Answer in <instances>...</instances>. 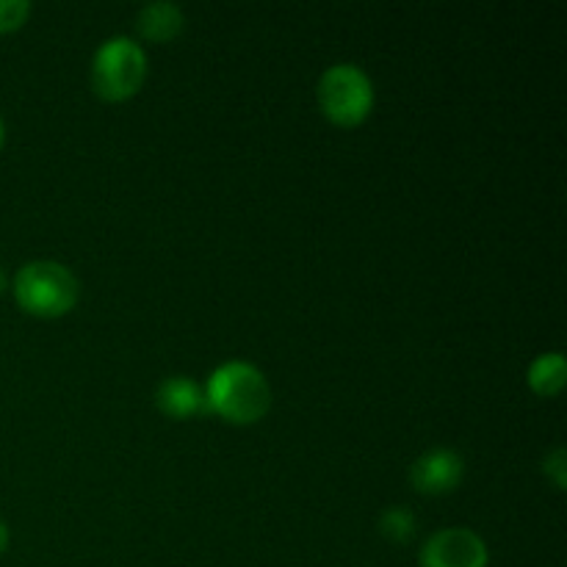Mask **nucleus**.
I'll use <instances>...</instances> for the list:
<instances>
[{
    "instance_id": "nucleus-3",
    "label": "nucleus",
    "mask_w": 567,
    "mask_h": 567,
    "mask_svg": "<svg viewBox=\"0 0 567 567\" xmlns=\"http://www.w3.org/2000/svg\"><path fill=\"white\" fill-rule=\"evenodd\" d=\"M147 81V53L131 37H111L92 55V89L109 103L133 97Z\"/></svg>"
},
{
    "instance_id": "nucleus-4",
    "label": "nucleus",
    "mask_w": 567,
    "mask_h": 567,
    "mask_svg": "<svg viewBox=\"0 0 567 567\" xmlns=\"http://www.w3.org/2000/svg\"><path fill=\"white\" fill-rule=\"evenodd\" d=\"M316 100L327 120L341 127H354L369 120L374 109V83L363 66L341 61L321 72Z\"/></svg>"
},
{
    "instance_id": "nucleus-12",
    "label": "nucleus",
    "mask_w": 567,
    "mask_h": 567,
    "mask_svg": "<svg viewBox=\"0 0 567 567\" xmlns=\"http://www.w3.org/2000/svg\"><path fill=\"white\" fill-rule=\"evenodd\" d=\"M543 471L546 476H551V482L557 485V491L567 487V454L565 449H554L546 460H543Z\"/></svg>"
},
{
    "instance_id": "nucleus-7",
    "label": "nucleus",
    "mask_w": 567,
    "mask_h": 567,
    "mask_svg": "<svg viewBox=\"0 0 567 567\" xmlns=\"http://www.w3.org/2000/svg\"><path fill=\"white\" fill-rule=\"evenodd\" d=\"M155 404H158L161 413L166 419L175 421H186L192 415H199L205 408V391L188 377H166L164 382L155 391Z\"/></svg>"
},
{
    "instance_id": "nucleus-13",
    "label": "nucleus",
    "mask_w": 567,
    "mask_h": 567,
    "mask_svg": "<svg viewBox=\"0 0 567 567\" xmlns=\"http://www.w3.org/2000/svg\"><path fill=\"white\" fill-rule=\"evenodd\" d=\"M9 543H11V532H9V526H6V520H0V557L6 554Z\"/></svg>"
},
{
    "instance_id": "nucleus-11",
    "label": "nucleus",
    "mask_w": 567,
    "mask_h": 567,
    "mask_svg": "<svg viewBox=\"0 0 567 567\" xmlns=\"http://www.w3.org/2000/svg\"><path fill=\"white\" fill-rule=\"evenodd\" d=\"M31 17L28 0H0V33H11L22 28Z\"/></svg>"
},
{
    "instance_id": "nucleus-5",
    "label": "nucleus",
    "mask_w": 567,
    "mask_h": 567,
    "mask_svg": "<svg viewBox=\"0 0 567 567\" xmlns=\"http://www.w3.org/2000/svg\"><path fill=\"white\" fill-rule=\"evenodd\" d=\"M419 563L421 567H487L491 554H487L485 540L474 529L446 526L426 537Z\"/></svg>"
},
{
    "instance_id": "nucleus-2",
    "label": "nucleus",
    "mask_w": 567,
    "mask_h": 567,
    "mask_svg": "<svg viewBox=\"0 0 567 567\" xmlns=\"http://www.w3.org/2000/svg\"><path fill=\"white\" fill-rule=\"evenodd\" d=\"M81 282L59 260H31L14 275V299L25 313L59 319L75 308Z\"/></svg>"
},
{
    "instance_id": "nucleus-1",
    "label": "nucleus",
    "mask_w": 567,
    "mask_h": 567,
    "mask_svg": "<svg viewBox=\"0 0 567 567\" xmlns=\"http://www.w3.org/2000/svg\"><path fill=\"white\" fill-rule=\"evenodd\" d=\"M205 408L230 424H258L271 408V385L258 365L247 360H227L210 371L205 382Z\"/></svg>"
},
{
    "instance_id": "nucleus-9",
    "label": "nucleus",
    "mask_w": 567,
    "mask_h": 567,
    "mask_svg": "<svg viewBox=\"0 0 567 567\" xmlns=\"http://www.w3.org/2000/svg\"><path fill=\"white\" fill-rule=\"evenodd\" d=\"M529 388L537 393V396H559L567 380V363L563 352H548L540 354L535 363L529 365Z\"/></svg>"
},
{
    "instance_id": "nucleus-8",
    "label": "nucleus",
    "mask_w": 567,
    "mask_h": 567,
    "mask_svg": "<svg viewBox=\"0 0 567 567\" xmlns=\"http://www.w3.org/2000/svg\"><path fill=\"white\" fill-rule=\"evenodd\" d=\"M183 25H186V14L172 0H155V3L142 6L136 17L138 37L147 42H169L183 31Z\"/></svg>"
},
{
    "instance_id": "nucleus-15",
    "label": "nucleus",
    "mask_w": 567,
    "mask_h": 567,
    "mask_svg": "<svg viewBox=\"0 0 567 567\" xmlns=\"http://www.w3.org/2000/svg\"><path fill=\"white\" fill-rule=\"evenodd\" d=\"M6 286H9V277H6V271L0 269V293L6 291Z\"/></svg>"
},
{
    "instance_id": "nucleus-10",
    "label": "nucleus",
    "mask_w": 567,
    "mask_h": 567,
    "mask_svg": "<svg viewBox=\"0 0 567 567\" xmlns=\"http://www.w3.org/2000/svg\"><path fill=\"white\" fill-rule=\"evenodd\" d=\"M415 529H419V520H415V515L408 507H388L380 515V535L385 540L399 543V546L413 540Z\"/></svg>"
},
{
    "instance_id": "nucleus-6",
    "label": "nucleus",
    "mask_w": 567,
    "mask_h": 567,
    "mask_svg": "<svg viewBox=\"0 0 567 567\" xmlns=\"http://www.w3.org/2000/svg\"><path fill=\"white\" fill-rule=\"evenodd\" d=\"M465 476V460L454 449H430L410 465V485L424 496H446Z\"/></svg>"
},
{
    "instance_id": "nucleus-14",
    "label": "nucleus",
    "mask_w": 567,
    "mask_h": 567,
    "mask_svg": "<svg viewBox=\"0 0 567 567\" xmlns=\"http://www.w3.org/2000/svg\"><path fill=\"white\" fill-rule=\"evenodd\" d=\"M3 144H6V122L3 116H0V150H3Z\"/></svg>"
}]
</instances>
